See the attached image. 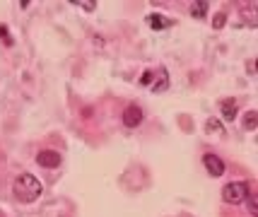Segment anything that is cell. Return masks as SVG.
<instances>
[{
  "label": "cell",
  "instance_id": "obj_3",
  "mask_svg": "<svg viewBox=\"0 0 258 217\" xmlns=\"http://www.w3.org/2000/svg\"><path fill=\"white\" fill-rule=\"evenodd\" d=\"M123 126H128V128H138L143 121H145V114H143V109L138 106V104H128L123 109Z\"/></svg>",
  "mask_w": 258,
  "mask_h": 217
},
{
  "label": "cell",
  "instance_id": "obj_1",
  "mask_svg": "<svg viewBox=\"0 0 258 217\" xmlns=\"http://www.w3.org/2000/svg\"><path fill=\"white\" fill-rule=\"evenodd\" d=\"M41 191H44V188H41V181L29 172L20 174V176L15 179V183H12V193H15L17 200H22V203H34V200L41 195Z\"/></svg>",
  "mask_w": 258,
  "mask_h": 217
},
{
  "label": "cell",
  "instance_id": "obj_2",
  "mask_svg": "<svg viewBox=\"0 0 258 217\" xmlns=\"http://www.w3.org/2000/svg\"><path fill=\"white\" fill-rule=\"evenodd\" d=\"M248 193H251V188L246 181H232L222 188V200L227 205H241L248 198Z\"/></svg>",
  "mask_w": 258,
  "mask_h": 217
},
{
  "label": "cell",
  "instance_id": "obj_12",
  "mask_svg": "<svg viewBox=\"0 0 258 217\" xmlns=\"http://www.w3.org/2000/svg\"><path fill=\"white\" fill-rule=\"evenodd\" d=\"M244 203L248 205V215H251V217H258V200H256V195L248 193V198L244 200Z\"/></svg>",
  "mask_w": 258,
  "mask_h": 217
},
{
  "label": "cell",
  "instance_id": "obj_7",
  "mask_svg": "<svg viewBox=\"0 0 258 217\" xmlns=\"http://www.w3.org/2000/svg\"><path fill=\"white\" fill-rule=\"evenodd\" d=\"M236 106H239V102H236V99H232V97L220 102V109H222V116H225V121H234Z\"/></svg>",
  "mask_w": 258,
  "mask_h": 217
},
{
  "label": "cell",
  "instance_id": "obj_9",
  "mask_svg": "<svg viewBox=\"0 0 258 217\" xmlns=\"http://www.w3.org/2000/svg\"><path fill=\"white\" fill-rule=\"evenodd\" d=\"M258 126V114L256 111H246V116H244V128L246 130H256Z\"/></svg>",
  "mask_w": 258,
  "mask_h": 217
},
{
  "label": "cell",
  "instance_id": "obj_14",
  "mask_svg": "<svg viewBox=\"0 0 258 217\" xmlns=\"http://www.w3.org/2000/svg\"><path fill=\"white\" fill-rule=\"evenodd\" d=\"M225 22H227V15L225 12H220V15H217V17H215V29H222V27H225Z\"/></svg>",
  "mask_w": 258,
  "mask_h": 217
},
{
  "label": "cell",
  "instance_id": "obj_4",
  "mask_svg": "<svg viewBox=\"0 0 258 217\" xmlns=\"http://www.w3.org/2000/svg\"><path fill=\"white\" fill-rule=\"evenodd\" d=\"M60 162H63V157H60V152H56V150H41L36 155V164L44 167V169H58Z\"/></svg>",
  "mask_w": 258,
  "mask_h": 217
},
{
  "label": "cell",
  "instance_id": "obj_5",
  "mask_svg": "<svg viewBox=\"0 0 258 217\" xmlns=\"http://www.w3.org/2000/svg\"><path fill=\"white\" fill-rule=\"evenodd\" d=\"M203 164H205L208 174H210V176H215V179H220V176L225 174V162L220 160L217 155H213V152L203 155Z\"/></svg>",
  "mask_w": 258,
  "mask_h": 217
},
{
  "label": "cell",
  "instance_id": "obj_6",
  "mask_svg": "<svg viewBox=\"0 0 258 217\" xmlns=\"http://www.w3.org/2000/svg\"><path fill=\"white\" fill-rule=\"evenodd\" d=\"M147 24H150L155 32H162V29L171 27V20H167V17L159 15V12H152V15H147Z\"/></svg>",
  "mask_w": 258,
  "mask_h": 217
},
{
  "label": "cell",
  "instance_id": "obj_11",
  "mask_svg": "<svg viewBox=\"0 0 258 217\" xmlns=\"http://www.w3.org/2000/svg\"><path fill=\"white\" fill-rule=\"evenodd\" d=\"M205 130H208V133H220V135L225 133V128H222V123H220L217 118H208V123H205Z\"/></svg>",
  "mask_w": 258,
  "mask_h": 217
},
{
  "label": "cell",
  "instance_id": "obj_10",
  "mask_svg": "<svg viewBox=\"0 0 258 217\" xmlns=\"http://www.w3.org/2000/svg\"><path fill=\"white\" fill-rule=\"evenodd\" d=\"M70 5H78V8H82V10H87V12L97 10V0H70Z\"/></svg>",
  "mask_w": 258,
  "mask_h": 217
},
{
  "label": "cell",
  "instance_id": "obj_13",
  "mask_svg": "<svg viewBox=\"0 0 258 217\" xmlns=\"http://www.w3.org/2000/svg\"><path fill=\"white\" fill-rule=\"evenodd\" d=\"M152 75H155L152 70L143 73V75H140V85H143V87H152Z\"/></svg>",
  "mask_w": 258,
  "mask_h": 217
},
{
  "label": "cell",
  "instance_id": "obj_8",
  "mask_svg": "<svg viewBox=\"0 0 258 217\" xmlns=\"http://www.w3.org/2000/svg\"><path fill=\"white\" fill-rule=\"evenodd\" d=\"M208 5H210L208 0H201V3H193V5H191V15L196 17V20H203V17L208 15Z\"/></svg>",
  "mask_w": 258,
  "mask_h": 217
}]
</instances>
